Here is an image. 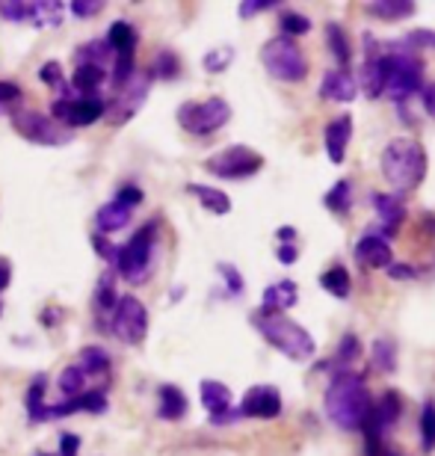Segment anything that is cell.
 I'll use <instances>...</instances> for the list:
<instances>
[{
  "mask_svg": "<svg viewBox=\"0 0 435 456\" xmlns=\"http://www.w3.org/2000/svg\"><path fill=\"white\" fill-rule=\"evenodd\" d=\"M400 412H403V400L394 395V391H385L383 397L370 406V415L365 421V439H383L385 442V433L400 421Z\"/></svg>",
  "mask_w": 435,
  "mask_h": 456,
  "instance_id": "15",
  "label": "cell"
},
{
  "mask_svg": "<svg viewBox=\"0 0 435 456\" xmlns=\"http://www.w3.org/2000/svg\"><path fill=\"white\" fill-rule=\"evenodd\" d=\"M0 18L12 24L27 21V0H4V4H0Z\"/></svg>",
  "mask_w": 435,
  "mask_h": 456,
  "instance_id": "47",
  "label": "cell"
},
{
  "mask_svg": "<svg viewBox=\"0 0 435 456\" xmlns=\"http://www.w3.org/2000/svg\"><path fill=\"white\" fill-rule=\"evenodd\" d=\"M21 98H24L21 86L12 84V80H0V104H15Z\"/></svg>",
  "mask_w": 435,
  "mask_h": 456,
  "instance_id": "52",
  "label": "cell"
},
{
  "mask_svg": "<svg viewBox=\"0 0 435 456\" xmlns=\"http://www.w3.org/2000/svg\"><path fill=\"white\" fill-rule=\"evenodd\" d=\"M231 62H234V48L231 45H222V48H213L205 53L202 66H205V71H211V75H222Z\"/></svg>",
  "mask_w": 435,
  "mask_h": 456,
  "instance_id": "40",
  "label": "cell"
},
{
  "mask_svg": "<svg viewBox=\"0 0 435 456\" xmlns=\"http://www.w3.org/2000/svg\"><path fill=\"white\" fill-rule=\"evenodd\" d=\"M66 6L75 18H95V15H101V9H104L101 0H71Z\"/></svg>",
  "mask_w": 435,
  "mask_h": 456,
  "instance_id": "48",
  "label": "cell"
},
{
  "mask_svg": "<svg viewBox=\"0 0 435 456\" xmlns=\"http://www.w3.org/2000/svg\"><path fill=\"white\" fill-rule=\"evenodd\" d=\"M178 125L193 136H211L216 131H222L231 122V104L225 98L213 95L205 102H187L178 107Z\"/></svg>",
  "mask_w": 435,
  "mask_h": 456,
  "instance_id": "8",
  "label": "cell"
},
{
  "mask_svg": "<svg viewBox=\"0 0 435 456\" xmlns=\"http://www.w3.org/2000/svg\"><path fill=\"white\" fill-rule=\"evenodd\" d=\"M379 167H383L385 184L391 187L397 196H403L423 184L427 169H430V158H427V149H423L418 140H412V136H394L383 149Z\"/></svg>",
  "mask_w": 435,
  "mask_h": 456,
  "instance_id": "2",
  "label": "cell"
},
{
  "mask_svg": "<svg viewBox=\"0 0 435 456\" xmlns=\"http://www.w3.org/2000/svg\"><path fill=\"white\" fill-rule=\"evenodd\" d=\"M370 202H374V208H376L379 228H383V232H376V234H383L385 240H388V237H394L406 223L403 196H397V193H370Z\"/></svg>",
  "mask_w": 435,
  "mask_h": 456,
  "instance_id": "18",
  "label": "cell"
},
{
  "mask_svg": "<svg viewBox=\"0 0 435 456\" xmlns=\"http://www.w3.org/2000/svg\"><path fill=\"white\" fill-rule=\"evenodd\" d=\"M370 406H374V400H370L365 377L356 370H350V368L338 370L329 386H326V397H323L326 418L343 433L361 430L370 415Z\"/></svg>",
  "mask_w": 435,
  "mask_h": 456,
  "instance_id": "1",
  "label": "cell"
},
{
  "mask_svg": "<svg viewBox=\"0 0 435 456\" xmlns=\"http://www.w3.org/2000/svg\"><path fill=\"white\" fill-rule=\"evenodd\" d=\"M320 288L326 290V294H332L334 299H347L352 294V279L347 267H341V264H334V267H329L320 276Z\"/></svg>",
  "mask_w": 435,
  "mask_h": 456,
  "instance_id": "34",
  "label": "cell"
},
{
  "mask_svg": "<svg viewBox=\"0 0 435 456\" xmlns=\"http://www.w3.org/2000/svg\"><path fill=\"white\" fill-rule=\"evenodd\" d=\"M415 9L418 4H412V0H370L367 4V15L379 18V21H406V18L415 15Z\"/></svg>",
  "mask_w": 435,
  "mask_h": 456,
  "instance_id": "29",
  "label": "cell"
},
{
  "mask_svg": "<svg viewBox=\"0 0 435 456\" xmlns=\"http://www.w3.org/2000/svg\"><path fill=\"white\" fill-rule=\"evenodd\" d=\"M187 193L193 196L196 202L202 205L207 214H213V216H225V214H231V199H229V193H222L220 187L187 184Z\"/></svg>",
  "mask_w": 435,
  "mask_h": 456,
  "instance_id": "27",
  "label": "cell"
},
{
  "mask_svg": "<svg viewBox=\"0 0 435 456\" xmlns=\"http://www.w3.org/2000/svg\"><path fill=\"white\" fill-rule=\"evenodd\" d=\"M104 330L113 335L116 341L128 344V346H140L145 338H149V308L133 294L119 297V303L107 317Z\"/></svg>",
  "mask_w": 435,
  "mask_h": 456,
  "instance_id": "9",
  "label": "cell"
},
{
  "mask_svg": "<svg viewBox=\"0 0 435 456\" xmlns=\"http://www.w3.org/2000/svg\"><path fill=\"white\" fill-rule=\"evenodd\" d=\"M151 77H160V80H175L181 75V60L175 51H160L157 57H154L151 69H149Z\"/></svg>",
  "mask_w": 435,
  "mask_h": 456,
  "instance_id": "39",
  "label": "cell"
},
{
  "mask_svg": "<svg viewBox=\"0 0 435 456\" xmlns=\"http://www.w3.org/2000/svg\"><path fill=\"white\" fill-rule=\"evenodd\" d=\"M261 66L267 69L270 77L282 80V84H302L308 77L305 51L299 48L296 39H287V36H273V39L264 42V48H261Z\"/></svg>",
  "mask_w": 435,
  "mask_h": 456,
  "instance_id": "5",
  "label": "cell"
},
{
  "mask_svg": "<svg viewBox=\"0 0 435 456\" xmlns=\"http://www.w3.org/2000/svg\"><path fill=\"white\" fill-rule=\"evenodd\" d=\"M107 45H110V51L119 57V53H137V45H140V33L137 27L131 21H113L110 30H107Z\"/></svg>",
  "mask_w": 435,
  "mask_h": 456,
  "instance_id": "31",
  "label": "cell"
},
{
  "mask_svg": "<svg viewBox=\"0 0 435 456\" xmlns=\"http://www.w3.org/2000/svg\"><path fill=\"white\" fill-rule=\"evenodd\" d=\"M326 42H329V51L334 53L338 66H341V69H350V62H352V48H350L347 30H343V27H341L338 21L326 24Z\"/></svg>",
  "mask_w": 435,
  "mask_h": 456,
  "instance_id": "35",
  "label": "cell"
},
{
  "mask_svg": "<svg viewBox=\"0 0 435 456\" xmlns=\"http://www.w3.org/2000/svg\"><path fill=\"white\" fill-rule=\"evenodd\" d=\"M9 281H12V261L6 255H0V294L9 288Z\"/></svg>",
  "mask_w": 435,
  "mask_h": 456,
  "instance_id": "58",
  "label": "cell"
},
{
  "mask_svg": "<svg viewBox=\"0 0 435 456\" xmlns=\"http://www.w3.org/2000/svg\"><path fill=\"white\" fill-rule=\"evenodd\" d=\"M273 6H278V0H243L240 9H238V15L240 18H252V15L267 12V9H273Z\"/></svg>",
  "mask_w": 435,
  "mask_h": 456,
  "instance_id": "49",
  "label": "cell"
},
{
  "mask_svg": "<svg viewBox=\"0 0 435 456\" xmlns=\"http://www.w3.org/2000/svg\"><path fill=\"white\" fill-rule=\"evenodd\" d=\"M216 273L222 276L225 288H229L231 297H243V290H246V281H243L240 270L234 267V264H216Z\"/></svg>",
  "mask_w": 435,
  "mask_h": 456,
  "instance_id": "44",
  "label": "cell"
},
{
  "mask_svg": "<svg viewBox=\"0 0 435 456\" xmlns=\"http://www.w3.org/2000/svg\"><path fill=\"white\" fill-rule=\"evenodd\" d=\"M142 190L137 184H122L119 187V193H116V202H122V205H128V208H137L142 202Z\"/></svg>",
  "mask_w": 435,
  "mask_h": 456,
  "instance_id": "50",
  "label": "cell"
},
{
  "mask_svg": "<svg viewBox=\"0 0 435 456\" xmlns=\"http://www.w3.org/2000/svg\"><path fill=\"white\" fill-rule=\"evenodd\" d=\"M350 140H352V116L350 113L332 118V122L326 125L323 142H326V154H329V160L334 163V167H341V163L347 160Z\"/></svg>",
  "mask_w": 435,
  "mask_h": 456,
  "instance_id": "20",
  "label": "cell"
},
{
  "mask_svg": "<svg viewBox=\"0 0 435 456\" xmlns=\"http://www.w3.org/2000/svg\"><path fill=\"white\" fill-rule=\"evenodd\" d=\"M421 104H423V110H427V116L435 118V84L421 89Z\"/></svg>",
  "mask_w": 435,
  "mask_h": 456,
  "instance_id": "57",
  "label": "cell"
},
{
  "mask_svg": "<svg viewBox=\"0 0 435 456\" xmlns=\"http://www.w3.org/2000/svg\"><path fill=\"white\" fill-rule=\"evenodd\" d=\"M350 193H352V184H350L347 178L334 181L329 193L323 196V205L329 208L332 214H338V216L350 214V208H352V196H350Z\"/></svg>",
  "mask_w": 435,
  "mask_h": 456,
  "instance_id": "36",
  "label": "cell"
},
{
  "mask_svg": "<svg viewBox=\"0 0 435 456\" xmlns=\"http://www.w3.org/2000/svg\"><path fill=\"white\" fill-rule=\"evenodd\" d=\"M249 321L261 332V338L270 346H276L282 355H287L290 362H308L317 353L314 335L302 323L290 321L282 312H264V308H258V312H252Z\"/></svg>",
  "mask_w": 435,
  "mask_h": 456,
  "instance_id": "3",
  "label": "cell"
},
{
  "mask_svg": "<svg viewBox=\"0 0 435 456\" xmlns=\"http://www.w3.org/2000/svg\"><path fill=\"white\" fill-rule=\"evenodd\" d=\"M62 317H66V314H62V308H60V305H44L39 321H42V326H48V330H53V326H57V323L62 321Z\"/></svg>",
  "mask_w": 435,
  "mask_h": 456,
  "instance_id": "56",
  "label": "cell"
},
{
  "mask_svg": "<svg viewBox=\"0 0 435 456\" xmlns=\"http://www.w3.org/2000/svg\"><path fill=\"white\" fill-rule=\"evenodd\" d=\"M36 456H51V453H36Z\"/></svg>",
  "mask_w": 435,
  "mask_h": 456,
  "instance_id": "61",
  "label": "cell"
},
{
  "mask_svg": "<svg viewBox=\"0 0 435 456\" xmlns=\"http://www.w3.org/2000/svg\"><path fill=\"white\" fill-rule=\"evenodd\" d=\"M110 400H107V388H89L84 395L77 397H66L62 403L57 406H48V421L53 418H68V415H77V412H89V415H104Z\"/></svg>",
  "mask_w": 435,
  "mask_h": 456,
  "instance_id": "17",
  "label": "cell"
},
{
  "mask_svg": "<svg viewBox=\"0 0 435 456\" xmlns=\"http://www.w3.org/2000/svg\"><path fill=\"white\" fill-rule=\"evenodd\" d=\"M157 228H160V220L154 216V220H149L131 234L128 243L116 246V261H113L116 276H122L125 281H131V285H142V281L151 276L154 249H157Z\"/></svg>",
  "mask_w": 435,
  "mask_h": 456,
  "instance_id": "4",
  "label": "cell"
},
{
  "mask_svg": "<svg viewBox=\"0 0 435 456\" xmlns=\"http://www.w3.org/2000/svg\"><path fill=\"white\" fill-rule=\"evenodd\" d=\"M77 368L84 370V377L89 379H107L110 377V368H113V359H110V353L104 350L101 344H86V346H80V353H77Z\"/></svg>",
  "mask_w": 435,
  "mask_h": 456,
  "instance_id": "21",
  "label": "cell"
},
{
  "mask_svg": "<svg viewBox=\"0 0 435 456\" xmlns=\"http://www.w3.org/2000/svg\"><path fill=\"white\" fill-rule=\"evenodd\" d=\"M119 290H116V273L113 270H104L101 279H98L95 285V312H101L98 317H101V326L107 323V317H110V312L116 308V303H119Z\"/></svg>",
  "mask_w": 435,
  "mask_h": 456,
  "instance_id": "32",
  "label": "cell"
},
{
  "mask_svg": "<svg viewBox=\"0 0 435 456\" xmlns=\"http://www.w3.org/2000/svg\"><path fill=\"white\" fill-rule=\"evenodd\" d=\"M403 45H406V48H409L412 53H418V51H423V48H432V51H435V30H427V27H423V30H412V33L403 39Z\"/></svg>",
  "mask_w": 435,
  "mask_h": 456,
  "instance_id": "46",
  "label": "cell"
},
{
  "mask_svg": "<svg viewBox=\"0 0 435 456\" xmlns=\"http://www.w3.org/2000/svg\"><path fill=\"white\" fill-rule=\"evenodd\" d=\"M151 80L154 77L149 71H137L128 84L116 89V93L107 98V113H104L107 125L122 127L125 122H131V118L145 107V98L151 93Z\"/></svg>",
  "mask_w": 435,
  "mask_h": 456,
  "instance_id": "12",
  "label": "cell"
},
{
  "mask_svg": "<svg viewBox=\"0 0 435 456\" xmlns=\"http://www.w3.org/2000/svg\"><path fill=\"white\" fill-rule=\"evenodd\" d=\"M39 80L44 86H51V89H57V93H62L68 84H66V77H62V66L57 60H48V62H42V69H39Z\"/></svg>",
  "mask_w": 435,
  "mask_h": 456,
  "instance_id": "45",
  "label": "cell"
},
{
  "mask_svg": "<svg viewBox=\"0 0 435 456\" xmlns=\"http://www.w3.org/2000/svg\"><path fill=\"white\" fill-rule=\"evenodd\" d=\"M358 355H361V341L356 338V335H343L341 344H338V353H334V362L341 364V370H347Z\"/></svg>",
  "mask_w": 435,
  "mask_h": 456,
  "instance_id": "42",
  "label": "cell"
},
{
  "mask_svg": "<svg viewBox=\"0 0 435 456\" xmlns=\"http://www.w3.org/2000/svg\"><path fill=\"white\" fill-rule=\"evenodd\" d=\"M107 113V98L104 95H75L66 86L57 95V102L51 104V118H57L62 127L75 131V127H89Z\"/></svg>",
  "mask_w": 435,
  "mask_h": 456,
  "instance_id": "10",
  "label": "cell"
},
{
  "mask_svg": "<svg viewBox=\"0 0 435 456\" xmlns=\"http://www.w3.org/2000/svg\"><path fill=\"white\" fill-rule=\"evenodd\" d=\"M116 53L110 51V45L107 39H89L84 45H77L75 48V62L77 66H98L107 71V62H110Z\"/></svg>",
  "mask_w": 435,
  "mask_h": 456,
  "instance_id": "33",
  "label": "cell"
},
{
  "mask_svg": "<svg viewBox=\"0 0 435 456\" xmlns=\"http://www.w3.org/2000/svg\"><path fill=\"white\" fill-rule=\"evenodd\" d=\"M57 388H60L66 397L84 395V391H86V377H84V370H80L77 364H66V368L60 370V377H57Z\"/></svg>",
  "mask_w": 435,
  "mask_h": 456,
  "instance_id": "38",
  "label": "cell"
},
{
  "mask_svg": "<svg viewBox=\"0 0 435 456\" xmlns=\"http://www.w3.org/2000/svg\"><path fill=\"white\" fill-rule=\"evenodd\" d=\"M317 95H320L323 102L350 104L352 98L358 95V80L352 77L347 69H332V71H326V75H323Z\"/></svg>",
  "mask_w": 435,
  "mask_h": 456,
  "instance_id": "19",
  "label": "cell"
},
{
  "mask_svg": "<svg viewBox=\"0 0 435 456\" xmlns=\"http://www.w3.org/2000/svg\"><path fill=\"white\" fill-rule=\"evenodd\" d=\"M388 456H391V453H388Z\"/></svg>",
  "mask_w": 435,
  "mask_h": 456,
  "instance_id": "62",
  "label": "cell"
},
{
  "mask_svg": "<svg viewBox=\"0 0 435 456\" xmlns=\"http://www.w3.org/2000/svg\"><path fill=\"white\" fill-rule=\"evenodd\" d=\"M107 71L98 66H75V75L68 80V89L75 95H101Z\"/></svg>",
  "mask_w": 435,
  "mask_h": 456,
  "instance_id": "28",
  "label": "cell"
},
{
  "mask_svg": "<svg viewBox=\"0 0 435 456\" xmlns=\"http://www.w3.org/2000/svg\"><path fill=\"white\" fill-rule=\"evenodd\" d=\"M0 314H4V303H0Z\"/></svg>",
  "mask_w": 435,
  "mask_h": 456,
  "instance_id": "60",
  "label": "cell"
},
{
  "mask_svg": "<svg viewBox=\"0 0 435 456\" xmlns=\"http://www.w3.org/2000/svg\"><path fill=\"white\" fill-rule=\"evenodd\" d=\"M421 444L423 451H435V400H427L421 409Z\"/></svg>",
  "mask_w": 435,
  "mask_h": 456,
  "instance_id": "41",
  "label": "cell"
},
{
  "mask_svg": "<svg viewBox=\"0 0 435 456\" xmlns=\"http://www.w3.org/2000/svg\"><path fill=\"white\" fill-rule=\"evenodd\" d=\"M198 397H202V406L211 415V424H231L240 418V412L231 403V388L220 379H202Z\"/></svg>",
  "mask_w": 435,
  "mask_h": 456,
  "instance_id": "14",
  "label": "cell"
},
{
  "mask_svg": "<svg viewBox=\"0 0 435 456\" xmlns=\"http://www.w3.org/2000/svg\"><path fill=\"white\" fill-rule=\"evenodd\" d=\"M388 276L391 279H418L421 276V270L418 267H412V264H391V267H388Z\"/></svg>",
  "mask_w": 435,
  "mask_h": 456,
  "instance_id": "54",
  "label": "cell"
},
{
  "mask_svg": "<svg viewBox=\"0 0 435 456\" xmlns=\"http://www.w3.org/2000/svg\"><path fill=\"white\" fill-rule=\"evenodd\" d=\"M66 15V4L60 0H33L27 4V24L39 27V30H57Z\"/></svg>",
  "mask_w": 435,
  "mask_h": 456,
  "instance_id": "22",
  "label": "cell"
},
{
  "mask_svg": "<svg viewBox=\"0 0 435 456\" xmlns=\"http://www.w3.org/2000/svg\"><path fill=\"white\" fill-rule=\"evenodd\" d=\"M282 36H287V39H294V36H305L308 30H311V21H308L305 15H299V12H282Z\"/></svg>",
  "mask_w": 435,
  "mask_h": 456,
  "instance_id": "43",
  "label": "cell"
},
{
  "mask_svg": "<svg viewBox=\"0 0 435 456\" xmlns=\"http://www.w3.org/2000/svg\"><path fill=\"white\" fill-rule=\"evenodd\" d=\"M93 249H95L98 255H101V258L113 267V261H116V243L107 240L104 234H93Z\"/></svg>",
  "mask_w": 435,
  "mask_h": 456,
  "instance_id": "51",
  "label": "cell"
},
{
  "mask_svg": "<svg viewBox=\"0 0 435 456\" xmlns=\"http://www.w3.org/2000/svg\"><path fill=\"white\" fill-rule=\"evenodd\" d=\"M423 89V62L418 53L412 51H391L385 53V93L394 98L397 104H403L406 98Z\"/></svg>",
  "mask_w": 435,
  "mask_h": 456,
  "instance_id": "6",
  "label": "cell"
},
{
  "mask_svg": "<svg viewBox=\"0 0 435 456\" xmlns=\"http://www.w3.org/2000/svg\"><path fill=\"white\" fill-rule=\"evenodd\" d=\"M187 409H189V400L178 386L166 382V386L157 388V418L160 421H181V418L187 415Z\"/></svg>",
  "mask_w": 435,
  "mask_h": 456,
  "instance_id": "23",
  "label": "cell"
},
{
  "mask_svg": "<svg viewBox=\"0 0 435 456\" xmlns=\"http://www.w3.org/2000/svg\"><path fill=\"white\" fill-rule=\"evenodd\" d=\"M296 299H299L296 281L278 279V281H273V285L264 290V297H261V308H264V312H282L285 314L287 308L296 305Z\"/></svg>",
  "mask_w": 435,
  "mask_h": 456,
  "instance_id": "24",
  "label": "cell"
},
{
  "mask_svg": "<svg viewBox=\"0 0 435 456\" xmlns=\"http://www.w3.org/2000/svg\"><path fill=\"white\" fill-rule=\"evenodd\" d=\"M264 154H258L252 145H225L222 151L211 154L205 160V169L211 175L222 178V181H243V178H252L264 169Z\"/></svg>",
  "mask_w": 435,
  "mask_h": 456,
  "instance_id": "11",
  "label": "cell"
},
{
  "mask_svg": "<svg viewBox=\"0 0 435 456\" xmlns=\"http://www.w3.org/2000/svg\"><path fill=\"white\" fill-rule=\"evenodd\" d=\"M361 89L367 98H383L385 93V53L367 51V60L361 66Z\"/></svg>",
  "mask_w": 435,
  "mask_h": 456,
  "instance_id": "25",
  "label": "cell"
},
{
  "mask_svg": "<svg viewBox=\"0 0 435 456\" xmlns=\"http://www.w3.org/2000/svg\"><path fill=\"white\" fill-rule=\"evenodd\" d=\"M12 122V131L21 136V140L33 142V145H44V149H62L75 140V131L62 127L57 118H51L48 113L39 110H15L9 116Z\"/></svg>",
  "mask_w": 435,
  "mask_h": 456,
  "instance_id": "7",
  "label": "cell"
},
{
  "mask_svg": "<svg viewBox=\"0 0 435 456\" xmlns=\"http://www.w3.org/2000/svg\"><path fill=\"white\" fill-rule=\"evenodd\" d=\"M77 453H80V436L62 433L60 436V456H77Z\"/></svg>",
  "mask_w": 435,
  "mask_h": 456,
  "instance_id": "53",
  "label": "cell"
},
{
  "mask_svg": "<svg viewBox=\"0 0 435 456\" xmlns=\"http://www.w3.org/2000/svg\"><path fill=\"white\" fill-rule=\"evenodd\" d=\"M352 258H356V264L361 270H388V267H391L394 255H391V243H388L383 234L365 232L358 237Z\"/></svg>",
  "mask_w": 435,
  "mask_h": 456,
  "instance_id": "16",
  "label": "cell"
},
{
  "mask_svg": "<svg viewBox=\"0 0 435 456\" xmlns=\"http://www.w3.org/2000/svg\"><path fill=\"white\" fill-rule=\"evenodd\" d=\"M276 240H278V243H296V240H299V234H296V228L282 225V228L276 232Z\"/></svg>",
  "mask_w": 435,
  "mask_h": 456,
  "instance_id": "59",
  "label": "cell"
},
{
  "mask_svg": "<svg viewBox=\"0 0 435 456\" xmlns=\"http://www.w3.org/2000/svg\"><path fill=\"white\" fill-rule=\"evenodd\" d=\"M370 359H374V368L383 373H394L397 370V344L391 338H376L370 346Z\"/></svg>",
  "mask_w": 435,
  "mask_h": 456,
  "instance_id": "37",
  "label": "cell"
},
{
  "mask_svg": "<svg viewBox=\"0 0 435 456\" xmlns=\"http://www.w3.org/2000/svg\"><path fill=\"white\" fill-rule=\"evenodd\" d=\"M276 258L285 264V267H290L296 258H299V243H278L276 249Z\"/></svg>",
  "mask_w": 435,
  "mask_h": 456,
  "instance_id": "55",
  "label": "cell"
},
{
  "mask_svg": "<svg viewBox=\"0 0 435 456\" xmlns=\"http://www.w3.org/2000/svg\"><path fill=\"white\" fill-rule=\"evenodd\" d=\"M44 391H48V377H44V373H36L33 382L27 386V397H24L27 418H30L33 424L48 421V403H44Z\"/></svg>",
  "mask_w": 435,
  "mask_h": 456,
  "instance_id": "30",
  "label": "cell"
},
{
  "mask_svg": "<svg viewBox=\"0 0 435 456\" xmlns=\"http://www.w3.org/2000/svg\"><path fill=\"white\" fill-rule=\"evenodd\" d=\"M240 418H258V421H273V418L282 415V395H278L276 386H252L246 395H243L240 406H238Z\"/></svg>",
  "mask_w": 435,
  "mask_h": 456,
  "instance_id": "13",
  "label": "cell"
},
{
  "mask_svg": "<svg viewBox=\"0 0 435 456\" xmlns=\"http://www.w3.org/2000/svg\"><path fill=\"white\" fill-rule=\"evenodd\" d=\"M131 216H133V208L116 202V199H113V202H107V205H101L95 211V228H98V234L122 232V228L131 223Z\"/></svg>",
  "mask_w": 435,
  "mask_h": 456,
  "instance_id": "26",
  "label": "cell"
}]
</instances>
